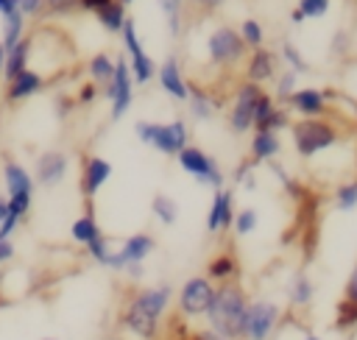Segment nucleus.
Segmentation results:
<instances>
[{
  "mask_svg": "<svg viewBox=\"0 0 357 340\" xmlns=\"http://www.w3.org/2000/svg\"><path fill=\"white\" fill-rule=\"evenodd\" d=\"M245 312H248V295L237 281L218 284L212 307L206 309V323L209 332H215L223 340H243V326H245Z\"/></svg>",
  "mask_w": 357,
  "mask_h": 340,
  "instance_id": "f257e3e1",
  "label": "nucleus"
},
{
  "mask_svg": "<svg viewBox=\"0 0 357 340\" xmlns=\"http://www.w3.org/2000/svg\"><path fill=\"white\" fill-rule=\"evenodd\" d=\"M290 139L301 159H315L324 150H332L340 142V131L332 120L324 117H298L290 123Z\"/></svg>",
  "mask_w": 357,
  "mask_h": 340,
  "instance_id": "f03ea898",
  "label": "nucleus"
},
{
  "mask_svg": "<svg viewBox=\"0 0 357 340\" xmlns=\"http://www.w3.org/2000/svg\"><path fill=\"white\" fill-rule=\"evenodd\" d=\"M134 134L142 145L159 150L162 156H178L190 145V128L181 117L170 123H153V120H137Z\"/></svg>",
  "mask_w": 357,
  "mask_h": 340,
  "instance_id": "7ed1b4c3",
  "label": "nucleus"
},
{
  "mask_svg": "<svg viewBox=\"0 0 357 340\" xmlns=\"http://www.w3.org/2000/svg\"><path fill=\"white\" fill-rule=\"evenodd\" d=\"M3 187H6V201H8V215H17L20 220L28 217L31 203H33V190L36 181L33 176L14 159L3 162Z\"/></svg>",
  "mask_w": 357,
  "mask_h": 340,
  "instance_id": "20e7f679",
  "label": "nucleus"
},
{
  "mask_svg": "<svg viewBox=\"0 0 357 340\" xmlns=\"http://www.w3.org/2000/svg\"><path fill=\"white\" fill-rule=\"evenodd\" d=\"M248 56V47L243 45L240 33L231 25H218L206 36V61L212 67H234Z\"/></svg>",
  "mask_w": 357,
  "mask_h": 340,
  "instance_id": "39448f33",
  "label": "nucleus"
},
{
  "mask_svg": "<svg viewBox=\"0 0 357 340\" xmlns=\"http://www.w3.org/2000/svg\"><path fill=\"white\" fill-rule=\"evenodd\" d=\"M176 162H178V167H181L187 176H192L198 184L212 187V190H223L226 176H223V170L218 167V162H215L204 148L187 145V148L176 156Z\"/></svg>",
  "mask_w": 357,
  "mask_h": 340,
  "instance_id": "423d86ee",
  "label": "nucleus"
},
{
  "mask_svg": "<svg viewBox=\"0 0 357 340\" xmlns=\"http://www.w3.org/2000/svg\"><path fill=\"white\" fill-rule=\"evenodd\" d=\"M215 287L206 276H190L181 281L178 293H176V307L181 318H201L206 315V309L212 307L215 298Z\"/></svg>",
  "mask_w": 357,
  "mask_h": 340,
  "instance_id": "0eeeda50",
  "label": "nucleus"
},
{
  "mask_svg": "<svg viewBox=\"0 0 357 340\" xmlns=\"http://www.w3.org/2000/svg\"><path fill=\"white\" fill-rule=\"evenodd\" d=\"M282 318V309L271 298H254L248 301L245 312V326H243V340H271Z\"/></svg>",
  "mask_w": 357,
  "mask_h": 340,
  "instance_id": "6e6552de",
  "label": "nucleus"
},
{
  "mask_svg": "<svg viewBox=\"0 0 357 340\" xmlns=\"http://www.w3.org/2000/svg\"><path fill=\"white\" fill-rule=\"evenodd\" d=\"M259 95H262V86H257L251 81H240L237 84L231 109L226 114V123H229V131L231 134L254 131V106H257V98Z\"/></svg>",
  "mask_w": 357,
  "mask_h": 340,
  "instance_id": "1a4fd4ad",
  "label": "nucleus"
},
{
  "mask_svg": "<svg viewBox=\"0 0 357 340\" xmlns=\"http://www.w3.org/2000/svg\"><path fill=\"white\" fill-rule=\"evenodd\" d=\"M153 248H156L153 234H148V231L128 234V237L123 240V245H120L117 251H112L106 268H109V270H126L128 265H142V262L153 254Z\"/></svg>",
  "mask_w": 357,
  "mask_h": 340,
  "instance_id": "9d476101",
  "label": "nucleus"
},
{
  "mask_svg": "<svg viewBox=\"0 0 357 340\" xmlns=\"http://www.w3.org/2000/svg\"><path fill=\"white\" fill-rule=\"evenodd\" d=\"M67 170H70V156L59 148H47L33 162V181L42 187H56L67 178Z\"/></svg>",
  "mask_w": 357,
  "mask_h": 340,
  "instance_id": "9b49d317",
  "label": "nucleus"
},
{
  "mask_svg": "<svg viewBox=\"0 0 357 340\" xmlns=\"http://www.w3.org/2000/svg\"><path fill=\"white\" fill-rule=\"evenodd\" d=\"M112 178V162L103 156H86L81 164V195L86 198V203H92V198L106 187V181Z\"/></svg>",
  "mask_w": 357,
  "mask_h": 340,
  "instance_id": "f8f14e48",
  "label": "nucleus"
},
{
  "mask_svg": "<svg viewBox=\"0 0 357 340\" xmlns=\"http://www.w3.org/2000/svg\"><path fill=\"white\" fill-rule=\"evenodd\" d=\"M234 223V190H215L212 192V203L206 209V231L209 234H220L229 231Z\"/></svg>",
  "mask_w": 357,
  "mask_h": 340,
  "instance_id": "ddd939ff",
  "label": "nucleus"
},
{
  "mask_svg": "<svg viewBox=\"0 0 357 340\" xmlns=\"http://www.w3.org/2000/svg\"><path fill=\"white\" fill-rule=\"evenodd\" d=\"M273 78H276V53L268 50L265 45L254 47L245 56V81L262 86L265 81H273Z\"/></svg>",
  "mask_w": 357,
  "mask_h": 340,
  "instance_id": "4468645a",
  "label": "nucleus"
},
{
  "mask_svg": "<svg viewBox=\"0 0 357 340\" xmlns=\"http://www.w3.org/2000/svg\"><path fill=\"white\" fill-rule=\"evenodd\" d=\"M156 78H159L162 92H167L173 100H187V78H184L181 64L173 53L165 56V61L156 67Z\"/></svg>",
  "mask_w": 357,
  "mask_h": 340,
  "instance_id": "2eb2a0df",
  "label": "nucleus"
},
{
  "mask_svg": "<svg viewBox=\"0 0 357 340\" xmlns=\"http://www.w3.org/2000/svg\"><path fill=\"white\" fill-rule=\"evenodd\" d=\"M298 117H324L326 111V92L315 86H301L284 100Z\"/></svg>",
  "mask_w": 357,
  "mask_h": 340,
  "instance_id": "dca6fc26",
  "label": "nucleus"
},
{
  "mask_svg": "<svg viewBox=\"0 0 357 340\" xmlns=\"http://www.w3.org/2000/svg\"><path fill=\"white\" fill-rule=\"evenodd\" d=\"M45 86V75L39 72V70H22L17 78H11L8 81V89H6V100L8 103H20V100H25V98H31V95H36L39 89Z\"/></svg>",
  "mask_w": 357,
  "mask_h": 340,
  "instance_id": "f3484780",
  "label": "nucleus"
},
{
  "mask_svg": "<svg viewBox=\"0 0 357 340\" xmlns=\"http://www.w3.org/2000/svg\"><path fill=\"white\" fill-rule=\"evenodd\" d=\"M204 276L212 281V284H229V281H237L240 276V262L231 251H223V254H215L209 262H206V270Z\"/></svg>",
  "mask_w": 357,
  "mask_h": 340,
  "instance_id": "a211bd4d",
  "label": "nucleus"
},
{
  "mask_svg": "<svg viewBox=\"0 0 357 340\" xmlns=\"http://www.w3.org/2000/svg\"><path fill=\"white\" fill-rule=\"evenodd\" d=\"M248 159L257 164V162H271L282 153V139L279 134L273 131H254L251 134V145H248Z\"/></svg>",
  "mask_w": 357,
  "mask_h": 340,
  "instance_id": "6ab92c4d",
  "label": "nucleus"
},
{
  "mask_svg": "<svg viewBox=\"0 0 357 340\" xmlns=\"http://www.w3.org/2000/svg\"><path fill=\"white\" fill-rule=\"evenodd\" d=\"M28 61H31V36H22L8 53H6V64H3V78L11 81L17 78L22 70H28Z\"/></svg>",
  "mask_w": 357,
  "mask_h": 340,
  "instance_id": "aec40b11",
  "label": "nucleus"
},
{
  "mask_svg": "<svg viewBox=\"0 0 357 340\" xmlns=\"http://www.w3.org/2000/svg\"><path fill=\"white\" fill-rule=\"evenodd\" d=\"M100 234H103V231H100V226H98V220H95L92 203H86V212L70 223V237H73V242H78V245L86 248V245H89L95 237H100Z\"/></svg>",
  "mask_w": 357,
  "mask_h": 340,
  "instance_id": "412c9836",
  "label": "nucleus"
},
{
  "mask_svg": "<svg viewBox=\"0 0 357 340\" xmlns=\"http://www.w3.org/2000/svg\"><path fill=\"white\" fill-rule=\"evenodd\" d=\"M312 298H315V284H312V279H310L304 270L293 273V279H290V284H287V301H290L296 309H304V307L312 304Z\"/></svg>",
  "mask_w": 357,
  "mask_h": 340,
  "instance_id": "4be33fe9",
  "label": "nucleus"
},
{
  "mask_svg": "<svg viewBox=\"0 0 357 340\" xmlns=\"http://www.w3.org/2000/svg\"><path fill=\"white\" fill-rule=\"evenodd\" d=\"M187 103H190V114L195 120H209L215 114V103H212V95L198 86V84H187Z\"/></svg>",
  "mask_w": 357,
  "mask_h": 340,
  "instance_id": "5701e85b",
  "label": "nucleus"
},
{
  "mask_svg": "<svg viewBox=\"0 0 357 340\" xmlns=\"http://www.w3.org/2000/svg\"><path fill=\"white\" fill-rule=\"evenodd\" d=\"M114 61L109 53H95L89 61H86V72H89V81L98 84V86H106L114 75Z\"/></svg>",
  "mask_w": 357,
  "mask_h": 340,
  "instance_id": "b1692460",
  "label": "nucleus"
},
{
  "mask_svg": "<svg viewBox=\"0 0 357 340\" xmlns=\"http://www.w3.org/2000/svg\"><path fill=\"white\" fill-rule=\"evenodd\" d=\"M151 215H153L162 226H173V223L178 220V203H176V198L167 195V192H156V195L151 198Z\"/></svg>",
  "mask_w": 357,
  "mask_h": 340,
  "instance_id": "393cba45",
  "label": "nucleus"
},
{
  "mask_svg": "<svg viewBox=\"0 0 357 340\" xmlns=\"http://www.w3.org/2000/svg\"><path fill=\"white\" fill-rule=\"evenodd\" d=\"M128 70H131V81L134 84H151L156 78V64L148 53H139V56H131L128 59Z\"/></svg>",
  "mask_w": 357,
  "mask_h": 340,
  "instance_id": "a878e982",
  "label": "nucleus"
},
{
  "mask_svg": "<svg viewBox=\"0 0 357 340\" xmlns=\"http://www.w3.org/2000/svg\"><path fill=\"white\" fill-rule=\"evenodd\" d=\"M98 22L109 31V33H120V28H123V22H126V6L120 3V0H112L106 8H100L98 14Z\"/></svg>",
  "mask_w": 357,
  "mask_h": 340,
  "instance_id": "bb28decb",
  "label": "nucleus"
},
{
  "mask_svg": "<svg viewBox=\"0 0 357 340\" xmlns=\"http://www.w3.org/2000/svg\"><path fill=\"white\" fill-rule=\"evenodd\" d=\"M22 31H25V17H22L20 11H14V14L3 17V39H0V45H3V50H6V53H8V50L22 39Z\"/></svg>",
  "mask_w": 357,
  "mask_h": 340,
  "instance_id": "cd10ccee",
  "label": "nucleus"
},
{
  "mask_svg": "<svg viewBox=\"0 0 357 340\" xmlns=\"http://www.w3.org/2000/svg\"><path fill=\"white\" fill-rule=\"evenodd\" d=\"M332 326H335L337 332H354V329H357V304L340 298V301L335 304V320H332Z\"/></svg>",
  "mask_w": 357,
  "mask_h": 340,
  "instance_id": "c85d7f7f",
  "label": "nucleus"
},
{
  "mask_svg": "<svg viewBox=\"0 0 357 340\" xmlns=\"http://www.w3.org/2000/svg\"><path fill=\"white\" fill-rule=\"evenodd\" d=\"M156 6L167 20L170 36H178L181 33V20H184V0H156Z\"/></svg>",
  "mask_w": 357,
  "mask_h": 340,
  "instance_id": "c756f323",
  "label": "nucleus"
},
{
  "mask_svg": "<svg viewBox=\"0 0 357 340\" xmlns=\"http://www.w3.org/2000/svg\"><path fill=\"white\" fill-rule=\"evenodd\" d=\"M257 226H259V212H257L254 206H243V209L234 212V223H231V229H234L237 237H248V234H254Z\"/></svg>",
  "mask_w": 357,
  "mask_h": 340,
  "instance_id": "7c9ffc66",
  "label": "nucleus"
},
{
  "mask_svg": "<svg viewBox=\"0 0 357 340\" xmlns=\"http://www.w3.org/2000/svg\"><path fill=\"white\" fill-rule=\"evenodd\" d=\"M335 209H340V212H354L357 209V178L340 181L335 187Z\"/></svg>",
  "mask_w": 357,
  "mask_h": 340,
  "instance_id": "2f4dec72",
  "label": "nucleus"
},
{
  "mask_svg": "<svg viewBox=\"0 0 357 340\" xmlns=\"http://www.w3.org/2000/svg\"><path fill=\"white\" fill-rule=\"evenodd\" d=\"M237 33H240L243 45H245V47H251V50L265 45V28H262V22H259V20H243V22H240V28H237Z\"/></svg>",
  "mask_w": 357,
  "mask_h": 340,
  "instance_id": "473e14b6",
  "label": "nucleus"
},
{
  "mask_svg": "<svg viewBox=\"0 0 357 340\" xmlns=\"http://www.w3.org/2000/svg\"><path fill=\"white\" fill-rule=\"evenodd\" d=\"M131 103H134V81L131 84H126V86H120L117 89V95L109 100V106H112V111H109V117L117 123V120H123V114L131 109Z\"/></svg>",
  "mask_w": 357,
  "mask_h": 340,
  "instance_id": "72a5a7b5",
  "label": "nucleus"
},
{
  "mask_svg": "<svg viewBox=\"0 0 357 340\" xmlns=\"http://www.w3.org/2000/svg\"><path fill=\"white\" fill-rule=\"evenodd\" d=\"M296 89H298V72H293V70H282V72L273 78V98L287 100Z\"/></svg>",
  "mask_w": 357,
  "mask_h": 340,
  "instance_id": "f704fd0d",
  "label": "nucleus"
},
{
  "mask_svg": "<svg viewBox=\"0 0 357 340\" xmlns=\"http://www.w3.org/2000/svg\"><path fill=\"white\" fill-rule=\"evenodd\" d=\"M279 56L287 61V70H293V72H310V61L301 56V50L293 42H282Z\"/></svg>",
  "mask_w": 357,
  "mask_h": 340,
  "instance_id": "c9c22d12",
  "label": "nucleus"
},
{
  "mask_svg": "<svg viewBox=\"0 0 357 340\" xmlns=\"http://www.w3.org/2000/svg\"><path fill=\"white\" fill-rule=\"evenodd\" d=\"M282 128H290V114H287V109H273L259 125H254V131H273V134H279Z\"/></svg>",
  "mask_w": 357,
  "mask_h": 340,
  "instance_id": "e433bc0d",
  "label": "nucleus"
},
{
  "mask_svg": "<svg viewBox=\"0 0 357 340\" xmlns=\"http://www.w3.org/2000/svg\"><path fill=\"white\" fill-rule=\"evenodd\" d=\"M296 8L301 11V17H304V20H321V17H326V14H329L332 0H298V6H296Z\"/></svg>",
  "mask_w": 357,
  "mask_h": 340,
  "instance_id": "4c0bfd02",
  "label": "nucleus"
},
{
  "mask_svg": "<svg viewBox=\"0 0 357 340\" xmlns=\"http://www.w3.org/2000/svg\"><path fill=\"white\" fill-rule=\"evenodd\" d=\"M112 251H114V248L109 245V237H106V234L95 237V240H92V242L86 245V254H89V256H92V259H95L98 265H103V268H106V262H109Z\"/></svg>",
  "mask_w": 357,
  "mask_h": 340,
  "instance_id": "58836bf2",
  "label": "nucleus"
},
{
  "mask_svg": "<svg viewBox=\"0 0 357 340\" xmlns=\"http://www.w3.org/2000/svg\"><path fill=\"white\" fill-rule=\"evenodd\" d=\"M257 164L251 162V159H243L240 164H237V170H234V184H245V190H257Z\"/></svg>",
  "mask_w": 357,
  "mask_h": 340,
  "instance_id": "ea45409f",
  "label": "nucleus"
},
{
  "mask_svg": "<svg viewBox=\"0 0 357 340\" xmlns=\"http://www.w3.org/2000/svg\"><path fill=\"white\" fill-rule=\"evenodd\" d=\"M273 109H276V98H273L271 92H265V89H262V95L257 98V106H254V125H259V123H262Z\"/></svg>",
  "mask_w": 357,
  "mask_h": 340,
  "instance_id": "a19ab883",
  "label": "nucleus"
},
{
  "mask_svg": "<svg viewBox=\"0 0 357 340\" xmlns=\"http://www.w3.org/2000/svg\"><path fill=\"white\" fill-rule=\"evenodd\" d=\"M78 11V0H45V14H73Z\"/></svg>",
  "mask_w": 357,
  "mask_h": 340,
  "instance_id": "79ce46f5",
  "label": "nucleus"
},
{
  "mask_svg": "<svg viewBox=\"0 0 357 340\" xmlns=\"http://www.w3.org/2000/svg\"><path fill=\"white\" fill-rule=\"evenodd\" d=\"M95 98H100V89H98V84H92V81H84V84L78 86V98H75V103H81V106H92V103H95Z\"/></svg>",
  "mask_w": 357,
  "mask_h": 340,
  "instance_id": "37998d69",
  "label": "nucleus"
},
{
  "mask_svg": "<svg viewBox=\"0 0 357 340\" xmlns=\"http://www.w3.org/2000/svg\"><path fill=\"white\" fill-rule=\"evenodd\" d=\"M17 11L22 17H39L45 14V0H17Z\"/></svg>",
  "mask_w": 357,
  "mask_h": 340,
  "instance_id": "c03bdc74",
  "label": "nucleus"
},
{
  "mask_svg": "<svg viewBox=\"0 0 357 340\" xmlns=\"http://www.w3.org/2000/svg\"><path fill=\"white\" fill-rule=\"evenodd\" d=\"M20 223H22V220H20L17 215H6V217H3V223H0V240H11V237H14V231L20 229Z\"/></svg>",
  "mask_w": 357,
  "mask_h": 340,
  "instance_id": "a18cd8bd",
  "label": "nucleus"
},
{
  "mask_svg": "<svg viewBox=\"0 0 357 340\" xmlns=\"http://www.w3.org/2000/svg\"><path fill=\"white\" fill-rule=\"evenodd\" d=\"M343 298L357 304V265L351 268V273H349V279H346V284H343Z\"/></svg>",
  "mask_w": 357,
  "mask_h": 340,
  "instance_id": "49530a36",
  "label": "nucleus"
},
{
  "mask_svg": "<svg viewBox=\"0 0 357 340\" xmlns=\"http://www.w3.org/2000/svg\"><path fill=\"white\" fill-rule=\"evenodd\" d=\"M14 256H17V245H14V240H0V265L11 262Z\"/></svg>",
  "mask_w": 357,
  "mask_h": 340,
  "instance_id": "de8ad7c7",
  "label": "nucleus"
},
{
  "mask_svg": "<svg viewBox=\"0 0 357 340\" xmlns=\"http://www.w3.org/2000/svg\"><path fill=\"white\" fill-rule=\"evenodd\" d=\"M112 0H78V11H86V14H98L100 8H106Z\"/></svg>",
  "mask_w": 357,
  "mask_h": 340,
  "instance_id": "09e8293b",
  "label": "nucleus"
},
{
  "mask_svg": "<svg viewBox=\"0 0 357 340\" xmlns=\"http://www.w3.org/2000/svg\"><path fill=\"white\" fill-rule=\"evenodd\" d=\"M192 6H198V8H204V11H215V8H220L226 0H190Z\"/></svg>",
  "mask_w": 357,
  "mask_h": 340,
  "instance_id": "8fccbe9b",
  "label": "nucleus"
},
{
  "mask_svg": "<svg viewBox=\"0 0 357 340\" xmlns=\"http://www.w3.org/2000/svg\"><path fill=\"white\" fill-rule=\"evenodd\" d=\"M123 273H126V276H128L131 281H139V279L145 276V268H142V265H128V268H126Z\"/></svg>",
  "mask_w": 357,
  "mask_h": 340,
  "instance_id": "3c124183",
  "label": "nucleus"
},
{
  "mask_svg": "<svg viewBox=\"0 0 357 340\" xmlns=\"http://www.w3.org/2000/svg\"><path fill=\"white\" fill-rule=\"evenodd\" d=\"M17 11V0H0V17H8Z\"/></svg>",
  "mask_w": 357,
  "mask_h": 340,
  "instance_id": "603ef678",
  "label": "nucleus"
},
{
  "mask_svg": "<svg viewBox=\"0 0 357 340\" xmlns=\"http://www.w3.org/2000/svg\"><path fill=\"white\" fill-rule=\"evenodd\" d=\"M6 215H8V201H6V195H0V223Z\"/></svg>",
  "mask_w": 357,
  "mask_h": 340,
  "instance_id": "864d4df0",
  "label": "nucleus"
},
{
  "mask_svg": "<svg viewBox=\"0 0 357 340\" xmlns=\"http://www.w3.org/2000/svg\"><path fill=\"white\" fill-rule=\"evenodd\" d=\"M290 20H293L296 25H298V22H304V17H301V11H298V8H293V11H290Z\"/></svg>",
  "mask_w": 357,
  "mask_h": 340,
  "instance_id": "5fc2aeb1",
  "label": "nucleus"
},
{
  "mask_svg": "<svg viewBox=\"0 0 357 340\" xmlns=\"http://www.w3.org/2000/svg\"><path fill=\"white\" fill-rule=\"evenodd\" d=\"M3 64H6V50H3V45H0V75H3Z\"/></svg>",
  "mask_w": 357,
  "mask_h": 340,
  "instance_id": "6e6d98bb",
  "label": "nucleus"
},
{
  "mask_svg": "<svg viewBox=\"0 0 357 340\" xmlns=\"http://www.w3.org/2000/svg\"><path fill=\"white\" fill-rule=\"evenodd\" d=\"M301 340H324V337H318V334H310V332H304V337Z\"/></svg>",
  "mask_w": 357,
  "mask_h": 340,
  "instance_id": "4d7b16f0",
  "label": "nucleus"
},
{
  "mask_svg": "<svg viewBox=\"0 0 357 340\" xmlns=\"http://www.w3.org/2000/svg\"><path fill=\"white\" fill-rule=\"evenodd\" d=\"M3 281H6V273H3V270H0V287H3Z\"/></svg>",
  "mask_w": 357,
  "mask_h": 340,
  "instance_id": "13d9d810",
  "label": "nucleus"
},
{
  "mask_svg": "<svg viewBox=\"0 0 357 340\" xmlns=\"http://www.w3.org/2000/svg\"><path fill=\"white\" fill-rule=\"evenodd\" d=\"M120 3H123V6H128V3H134V0H120Z\"/></svg>",
  "mask_w": 357,
  "mask_h": 340,
  "instance_id": "bf43d9fd",
  "label": "nucleus"
},
{
  "mask_svg": "<svg viewBox=\"0 0 357 340\" xmlns=\"http://www.w3.org/2000/svg\"><path fill=\"white\" fill-rule=\"evenodd\" d=\"M42 340H59V337H42Z\"/></svg>",
  "mask_w": 357,
  "mask_h": 340,
  "instance_id": "052dcab7",
  "label": "nucleus"
}]
</instances>
